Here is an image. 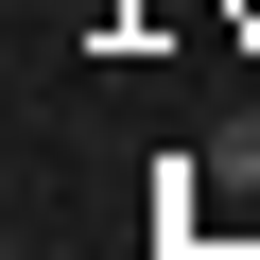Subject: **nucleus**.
I'll list each match as a JSON object with an SVG mask.
<instances>
[{"mask_svg": "<svg viewBox=\"0 0 260 260\" xmlns=\"http://www.w3.org/2000/svg\"><path fill=\"white\" fill-rule=\"evenodd\" d=\"M208 174H225V191H260V104L225 121V139H208Z\"/></svg>", "mask_w": 260, "mask_h": 260, "instance_id": "obj_1", "label": "nucleus"}]
</instances>
